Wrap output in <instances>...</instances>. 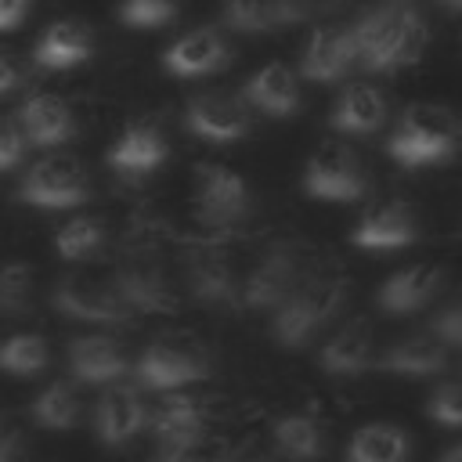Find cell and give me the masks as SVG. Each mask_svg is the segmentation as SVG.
I'll return each mask as SVG.
<instances>
[{
  "instance_id": "cell-42",
  "label": "cell",
  "mask_w": 462,
  "mask_h": 462,
  "mask_svg": "<svg viewBox=\"0 0 462 462\" xmlns=\"http://www.w3.org/2000/svg\"><path fill=\"white\" fill-rule=\"evenodd\" d=\"M18 83H22V69H18L14 54L0 51V94H11Z\"/></svg>"
},
{
  "instance_id": "cell-14",
  "label": "cell",
  "mask_w": 462,
  "mask_h": 462,
  "mask_svg": "<svg viewBox=\"0 0 462 462\" xmlns=\"http://www.w3.org/2000/svg\"><path fill=\"white\" fill-rule=\"evenodd\" d=\"M357 65L354 29L350 25H318L303 47L300 69L314 83H336Z\"/></svg>"
},
{
  "instance_id": "cell-9",
  "label": "cell",
  "mask_w": 462,
  "mask_h": 462,
  "mask_svg": "<svg viewBox=\"0 0 462 462\" xmlns=\"http://www.w3.org/2000/svg\"><path fill=\"white\" fill-rule=\"evenodd\" d=\"M307 274L303 267V253L296 242H274L260 263L249 271V278L242 282V303L249 310H278L282 300L296 289V282Z\"/></svg>"
},
{
  "instance_id": "cell-27",
  "label": "cell",
  "mask_w": 462,
  "mask_h": 462,
  "mask_svg": "<svg viewBox=\"0 0 462 462\" xmlns=\"http://www.w3.org/2000/svg\"><path fill=\"white\" fill-rule=\"evenodd\" d=\"M346 462H408V433L393 422H368L350 437Z\"/></svg>"
},
{
  "instance_id": "cell-11",
  "label": "cell",
  "mask_w": 462,
  "mask_h": 462,
  "mask_svg": "<svg viewBox=\"0 0 462 462\" xmlns=\"http://www.w3.org/2000/svg\"><path fill=\"white\" fill-rule=\"evenodd\" d=\"M184 123L195 137H206V141H217V144H227V141H238L249 134V108L242 97L235 94H224V90H206V94H195L184 108Z\"/></svg>"
},
{
  "instance_id": "cell-26",
  "label": "cell",
  "mask_w": 462,
  "mask_h": 462,
  "mask_svg": "<svg viewBox=\"0 0 462 462\" xmlns=\"http://www.w3.org/2000/svg\"><path fill=\"white\" fill-rule=\"evenodd\" d=\"M328 123L339 134H375L386 123V97L368 83H354L336 97Z\"/></svg>"
},
{
  "instance_id": "cell-12",
  "label": "cell",
  "mask_w": 462,
  "mask_h": 462,
  "mask_svg": "<svg viewBox=\"0 0 462 462\" xmlns=\"http://www.w3.org/2000/svg\"><path fill=\"white\" fill-rule=\"evenodd\" d=\"M144 422H148V408H144V397L137 386L112 383L101 390V397L94 404V430H97V440L105 448L130 444Z\"/></svg>"
},
{
  "instance_id": "cell-34",
  "label": "cell",
  "mask_w": 462,
  "mask_h": 462,
  "mask_svg": "<svg viewBox=\"0 0 462 462\" xmlns=\"http://www.w3.org/2000/svg\"><path fill=\"white\" fill-rule=\"evenodd\" d=\"M177 18V0H123L119 22L130 29H159Z\"/></svg>"
},
{
  "instance_id": "cell-6",
  "label": "cell",
  "mask_w": 462,
  "mask_h": 462,
  "mask_svg": "<svg viewBox=\"0 0 462 462\" xmlns=\"http://www.w3.org/2000/svg\"><path fill=\"white\" fill-rule=\"evenodd\" d=\"M18 199L36 209H72L90 199V177L72 155H43L22 173Z\"/></svg>"
},
{
  "instance_id": "cell-30",
  "label": "cell",
  "mask_w": 462,
  "mask_h": 462,
  "mask_svg": "<svg viewBox=\"0 0 462 462\" xmlns=\"http://www.w3.org/2000/svg\"><path fill=\"white\" fill-rule=\"evenodd\" d=\"M51 365V346L36 332H22L0 343V372L14 379H32Z\"/></svg>"
},
{
  "instance_id": "cell-19",
  "label": "cell",
  "mask_w": 462,
  "mask_h": 462,
  "mask_svg": "<svg viewBox=\"0 0 462 462\" xmlns=\"http://www.w3.org/2000/svg\"><path fill=\"white\" fill-rule=\"evenodd\" d=\"M206 422H209V408L206 401L170 390L155 411H152V433L162 448H180V444H195L206 440Z\"/></svg>"
},
{
  "instance_id": "cell-37",
  "label": "cell",
  "mask_w": 462,
  "mask_h": 462,
  "mask_svg": "<svg viewBox=\"0 0 462 462\" xmlns=\"http://www.w3.org/2000/svg\"><path fill=\"white\" fill-rule=\"evenodd\" d=\"M227 451L220 444L209 440H195V444H180V448H162L155 455V462H224Z\"/></svg>"
},
{
  "instance_id": "cell-38",
  "label": "cell",
  "mask_w": 462,
  "mask_h": 462,
  "mask_svg": "<svg viewBox=\"0 0 462 462\" xmlns=\"http://www.w3.org/2000/svg\"><path fill=\"white\" fill-rule=\"evenodd\" d=\"M430 332H433L444 346H462V300L440 307V310L430 318Z\"/></svg>"
},
{
  "instance_id": "cell-35",
  "label": "cell",
  "mask_w": 462,
  "mask_h": 462,
  "mask_svg": "<svg viewBox=\"0 0 462 462\" xmlns=\"http://www.w3.org/2000/svg\"><path fill=\"white\" fill-rule=\"evenodd\" d=\"M426 415L440 426H462V383H440L426 397Z\"/></svg>"
},
{
  "instance_id": "cell-28",
  "label": "cell",
  "mask_w": 462,
  "mask_h": 462,
  "mask_svg": "<svg viewBox=\"0 0 462 462\" xmlns=\"http://www.w3.org/2000/svg\"><path fill=\"white\" fill-rule=\"evenodd\" d=\"M83 419V397L72 379H54L32 397V422L43 430H72Z\"/></svg>"
},
{
  "instance_id": "cell-17",
  "label": "cell",
  "mask_w": 462,
  "mask_h": 462,
  "mask_svg": "<svg viewBox=\"0 0 462 462\" xmlns=\"http://www.w3.org/2000/svg\"><path fill=\"white\" fill-rule=\"evenodd\" d=\"M166 137L155 123L141 119V123H130L108 148V166L126 177V180H137V177H148L152 170H159L166 162Z\"/></svg>"
},
{
  "instance_id": "cell-7",
  "label": "cell",
  "mask_w": 462,
  "mask_h": 462,
  "mask_svg": "<svg viewBox=\"0 0 462 462\" xmlns=\"http://www.w3.org/2000/svg\"><path fill=\"white\" fill-rule=\"evenodd\" d=\"M51 303L58 314H65L72 321H87V325H130V318H134V310L112 285V278L105 282L94 274H65L54 285Z\"/></svg>"
},
{
  "instance_id": "cell-39",
  "label": "cell",
  "mask_w": 462,
  "mask_h": 462,
  "mask_svg": "<svg viewBox=\"0 0 462 462\" xmlns=\"http://www.w3.org/2000/svg\"><path fill=\"white\" fill-rule=\"evenodd\" d=\"M318 0H278V18L282 25H296V22H307L314 14Z\"/></svg>"
},
{
  "instance_id": "cell-25",
  "label": "cell",
  "mask_w": 462,
  "mask_h": 462,
  "mask_svg": "<svg viewBox=\"0 0 462 462\" xmlns=\"http://www.w3.org/2000/svg\"><path fill=\"white\" fill-rule=\"evenodd\" d=\"M94 51V40H90V29L79 25V22H54L43 29V36L36 40L32 47V61L40 69H51V72H61V69H76L90 58Z\"/></svg>"
},
{
  "instance_id": "cell-31",
  "label": "cell",
  "mask_w": 462,
  "mask_h": 462,
  "mask_svg": "<svg viewBox=\"0 0 462 462\" xmlns=\"http://www.w3.org/2000/svg\"><path fill=\"white\" fill-rule=\"evenodd\" d=\"M105 224L97 217H72L58 235H54V249L61 260L69 263H83V260H94L101 249H105Z\"/></svg>"
},
{
  "instance_id": "cell-45",
  "label": "cell",
  "mask_w": 462,
  "mask_h": 462,
  "mask_svg": "<svg viewBox=\"0 0 462 462\" xmlns=\"http://www.w3.org/2000/svg\"><path fill=\"white\" fill-rule=\"evenodd\" d=\"M386 4H411V0H386Z\"/></svg>"
},
{
  "instance_id": "cell-8",
  "label": "cell",
  "mask_w": 462,
  "mask_h": 462,
  "mask_svg": "<svg viewBox=\"0 0 462 462\" xmlns=\"http://www.w3.org/2000/svg\"><path fill=\"white\" fill-rule=\"evenodd\" d=\"M303 191L325 202H357L365 195V166L354 148L339 141L321 144L303 170Z\"/></svg>"
},
{
  "instance_id": "cell-23",
  "label": "cell",
  "mask_w": 462,
  "mask_h": 462,
  "mask_svg": "<svg viewBox=\"0 0 462 462\" xmlns=\"http://www.w3.org/2000/svg\"><path fill=\"white\" fill-rule=\"evenodd\" d=\"M188 289L195 300L202 303H213V307H227L235 300H242V282L235 278V267L213 253V249H202V253H191L188 256Z\"/></svg>"
},
{
  "instance_id": "cell-43",
  "label": "cell",
  "mask_w": 462,
  "mask_h": 462,
  "mask_svg": "<svg viewBox=\"0 0 462 462\" xmlns=\"http://www.w3.org/2000/svg\"><path fill=\"white\" fill-rule=\"evenodd\" d=\"M440 462H462V444H455V448H448V451L440 455Z\"/></svg>"
},
{
  "instance_id": "cell-10",
  "label": "cell",
  "mask_w": 462,
  "mask_h": 462,
  "mask_svg": "<svg viewBox=\"0 0 462 462\" xmlns=\"http://www.w3.org/2000/svg\"><path fill=\"white\" fill-rule=\"evenodd\" d=\"M253 199H249V184L220 166V162H199L195 166V213L206 224H238L249 213Z\"/></svg>"
},
{
  "instance_id": "cell-41",
  "label": "cell",
  "mask_w": 462,
  "mask_h": 462,
  "mask_svg": "<svg viewBox=\"0 0 462 462\" xmlns=\"http://www.w3.org/2000/svg\"><path fill=\"white\" fill-rule=\"evenodd\" d=\"M18 444H22L18 426H14L7 415H0V462H11V458L18 455Z\"/></svg>"
},
{
  "instance_id": "cell-21",
  "label": "cell",
  "mask_w": 462,
  "mask_h": 462,
  "mask_svg": "<svg viewBox=\"0 0 462 462\" xmlns=\"http://www.w3.org/2000/svg\"><path fill=\"white\" fill-rule=\"evenodd\" d=\"M444 285V271L433 267V263H411L397 274H390L379 292H375V303L386 310V314H411L419 307H426Z\"/></svg>"
},
{
  "instance_id": "cell-32",
  "label": "cell",
  "mask_w": 462,
  "mask_h": 462,
  "mask_svg": "<svg viewBox=\"0 0 462 462\" xmlns=\"http://www.w3.org/2000/svg\"><path fill=\"white\" fill-rule=\"evenodd\" d=\"M224 25L235 32H274L282 29L278 0H224Z\"/></svg>"
},
{
  "instance_id": "cell-46",
  "label": "cell",
  "mask_w": 462,
  "mask_h": 462,
  "mask_svg": "<svg viewBox=\"0 0 462 462\" xmlns=\"http://www.w3.org/2000/svg\"><path fill=\"white\" fill-rule=\"evenodd\" d=\"M0 318H4V303H0Z\"/></svg>"
},
{
  "instance_id": "cell-36",
  "label": "cell",
  "mask_w": 462,
  "mask_h": 462,
  "mask_svg": "<svg viewBox=\"0 0 462 462\" xmlns=\"http://www.w3.org/2000/svg\"><path fill=\"white\" fill-rule=\"evenodd\" d=\"M25 148H29V141H25V130H22L18 116H4L0 119V173L22 166Z\"/></svg>"
},
{
  "instance_id": "cell-13",
  "label": "cell",
  "mask_w": 462,
  "mask_h": 462,
  "mask_svg": "<svg viewBox=\"0 0 462 462\" xmlns=\"http://www.w3.org/2000/svg\"><path fill=\"white\" fill-rule=\"evenodd\" d=\"M231 61V43L224 40L220 29L213 25H202V29H191L184 36H177L166 51H162V69L173 72V76H209L217 69H224Z\"/></svg>"
},
{
  "instance_id": "cell-1",
  "label": "cell",
  "mask_w": 462,
  "mask_h": 462,
  "mask_svg": "<svg viewBox=\"0 0 462 462\" xmlns=\"http://www.w3.org/2000/svg\"><path fill=\"white\" fill-rule=\"evenodd\" d=\"M357 65L368 72H397L415 65L426 47V18L415 4H375L354 25Z\"/></svg>"
},
{
  "instance_id": "cell-16",
  "label": "cell",
  "mask_w": 462,
  "mask_h": 462,
  "mask_svg": "<svg viewBox=\"0 0 462 462\" xmlns=\"http://www.w3.org/2000/svg\"><path fill=\"white\" fill-rule=\"evenodd\" d=\"M69 372L83 386H112L130 372L126 350L112 336H79L69 343Z\"/></svg>"
},
{
  "instance_id": "cell-5",
  "label": "cell",
  "mask_w": 462,
  "mask_h": 462,
  "mask_svg": "<svg viewBox=\"0 0 462 462\" xmlns=\"http://www.w3.org/2000/svg\"><path fill=\"white\" fill-rule=\"evenodd\" d=\"M386 152L401 166H433L455 152V119L437 105H411L386 141Z\"/></svg>"
},
{
  "instance_id": "cell-15",
  "label": "cell",
  "mask_w": 462,
  "mask_h": 462,
  "mask_svg": "<svg viewBox=\"0 0 462 462\" xmlns=\"http://www.w3.org/2000/svg\"><path fill=\"white\" fill-rule=\"evenodd\" d=\"M350 238L361 249H401L419 238V217L404 199H386L357 220Z\"/></svg>"
},
{
  "instance_id": "cell-18",
  "label": "cell",
  "mask_w": 462,
  "mask_h": 462,
  "mask_svg": "<svg viewBox=\"0 0 462 462\" xmlns=\"http://www.w3.org/2000/svg\"><path fill=\"white\" fill-rule=\"evenodd\" d=\"M318 365L328 372V375H357L365 368L375 365V328L368 318H350L343 321L321 346L318 354Z\"/></svg>"
},
{
  "instance_id": "cell-20",
  "label": "cell",
  "mask_w": 462,
  "mask_h": 462,
  "mask_svg": "<svg viewBox=\"0 0 462 462\" xmlns=\"http://www.w3.org/2000/svg\"><path fill=\"white\" fill-rule=\"evenodd\" d=\"M14 116L32 148H58V144L72 141V134H76L72 108L58 94H32L22 101V108Z\"/></svg>"
},
{
  "instance_id": "cell-22",
  "label": "cell",
  "mask_w": 462,
  "mask_h": 462,
  "mask_svg": "<svg viewBox=\"0 0 462 462\" xmlns=\"http://www.w3.org/2000/svg\"><path fill=\"white\" fill-rule=\"evenodd\" d=\"M444 365H448V346L433 332H415V336L393 339L375 357V368H383L390 375H408V379L437 375V372H444Z\"/></svg>"
},
{
  "instance_id": "cell-40",
  "label": "cell",
  "mask_w": 462,
  "mask_h": 462,
  "mask_svg": "<svg viewBox=\"0 0 462 462\" xmlns=\"http://www.w3.org/2000/svg\"><path fill=\"white\" fill-rule=\"evenodd\" d=\"M29 4H32V0H0V32L22 25L25 14H29Z\"/></svg>"
},
{
  "instance_id": "cell-24",
  "label": "cell",
  "mask_w": 462,
  "mask_h": 462,
  "mask_svg": "<svg viewBox=\"0 0 462 462\" xmlns=\"http://www.w3.org/2000/svg\"><path fill=\"white\" fill-rule=\"evenodd\" d=\"M245 101L274 119H289L296 108H300V87H296V76L289 65L282 61H267L260 72H253L245 79Z\"/></svg>"
},
{
  "instance_id": "cell-29",
  "label": "cell",
  "mask_w": 462,
  "mask_h": 462,
  "mask_svg": "<svg viewBox=\"0 0 462 462\" xmlns=\"http://www.w3.org/2000/svg\"><path fill=\"white\" fill-rule=\"evenodd\" d=\"M274 444L292 462H314L325 455V430L318 419L292 411V415H282L274 422Z\"/></svg>"
},
{
  "instance_id": "cell-33",
  "label": "cell",
  "mask_w": 462,
  "mask_h": 462,
  "mask_svg": "<svg viewBox=\"0 0 462 462\" xmlns=\"http://www.w3.org/2000/svg\"><path fill=\"white\" fill-rule=\"evenodd\" d=\"M0 303L4 314H25L32 307V267L11 260L0 267Z\"/></svg>"
},
{
  "instance_id": "cell-4",
  "label": "cell",
  "mask_w": 462,
  "mask_h": 462,
  "mask_svg": "<svg viewBox=\"0 0 462 462\" xmlns=\"http://www.w3.org/2000/svg\"><path fill=\"white\" fill-rule=\"evenodd\" d=\"M112 285L119 289V296L126 300L130 310H144V314H170L177 310V292L155 256V242L152 235H134L123 260L116 263Z\"/></svg>"
},
{
  "instance_id": "cell-3",
  "label": "cell",
  "mask_w": 462,
  "mask_h": 462,
  "mask_svg": "<svg viewBox=\"0 0 462 462\" xmlns=\"http://www.w3.org/2000/svg\"><path fill=\"white\" fill-rule=\"evenodd\" d=\"M213 372V357L206 350V343H199L195 336H159L152 339L137 365H134V375H137V386L144 390H159V393H170V390H180L188 383H199Z\"/></svg>"
},
{
  "instance_id": "cell-44",
  "label": "cell",
  "mask_w": 462,
  "mask_h": 462,
  "mask_svg": "<svg viewBox=\"0 0 462 462\" xmlns=\"http://www.w3.org/2000/svg\"><path fill=\"white\" fill-rule=\"evenodd\" d=\"M440 7H448V11H462V0H440Z\"/></svg>"
},
{
  "instance_id": "cell-2",
  "label": "cell",
  "mask_w": 462,
  "mask_h": 462,
  "mask_svg": "<svg viewBox=\"0 0 462 462\" xmlns=\"http://www.w3.org/2000/svg\"><path fill=\"white\" fill-rule=\"evenodd\" d=\"M346 300V278L336 271H307L296 289L282 300V307L271 318V336L285 350L307 346L318 328H325Z\"/></svg>"
}]
</instances>
